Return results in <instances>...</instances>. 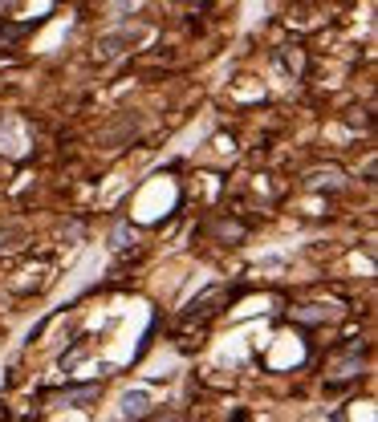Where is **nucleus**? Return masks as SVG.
Listing matches in <instances>:
<instances>
[{"instance_id":"obj_7","label":"nucleus","mask_w":378,"mask_h":422,"mask_svg":"<svg viewBox=\"0 0 378 422\" xmlns=\"http://www.w3.org/2000/svg\"><path fill=\"white\" fill-rule=\"evenodd\" d=\"M134 243V231H131V224H118L114 231H110V248H131Z\"/></svg>"},{"instance_id":"obj_6","label":"nucleus","mask_w":378,"mask_h":422,"mask_svg":"<svg viewBox=\"0 0 378 422\" xmlns=\"http://www.w3.org/2000/svg\"><path fill=\"white\" fill-rule=\"evenodd\" d=\"M293 317H297V321L317 325V321H329V317H333V308H329V305H301V308H293Z\"/></svg>"},{"instance_id":"obj_5","label":"nucleus","mask_w":378,"mask_h":422,"mask_svg":"<svg viewBox=\"0 0 378 422\" xmlns=\"http://www.w3.org/2000/svg\"><path fill=\"white\" fill-rule=\"evenodd\" d=\"M215 301H224V289H208L203 292V296H199V301H191V305H187V317H203V313H215Z\"/></svg>"},{"instance_id":"obj_1","label":"nucleus","mask_w":378,"mask_h":422,"mask_svg":"<svg viewBox=\"0 0 378 422\" xmlns=\"http://www.w3.org/2000/svg\"><path fill=\"white\" fill-rule=\"evenodd\" d=\"M329 373H333V382H354L362 373V345H345L342 354H333Z\"/></svg>"},{"instance_id":"obj_4","label":"nucleus","mask_w":378,"mask_h":422,"mask_svg":"<svg viewBox=\"0 0 378 422\" xmlns=\"http://www.w3.org/2000/svg\"><path fill=\"white\" fill-rule=\"evenodd\" d=\"M98 398V386H82V390H61L53 402H61V406H90Z\"/></svg>"},{"instance_id":"obj_2","label":"nucleus","mask_w":378,"mask_h":422,"mask_svg":"<svg viewBox=\"0 0 378 422\" xmlns=\"http://www.w3.org/2000/svg\"><path fill=\"white\" fill-rule=\"evenodd\" d=\"M118 410H122V418H131V422L147 418L150 414V394L147 390H126V394L118 398Z\"/></svg>"},{"instance_id":"obj_3","label":"nucleus","mask_w":378,"mask_h":422,"mask_svg":"<svg viewBox=\"0 0 378 422\" xmlns=\"http://www.w3.org/2000/svg\"><path fill=\"white\" fill-rule=\"evenodd\" d=\"M143 37H147V29H118V32H110V37H102L98 41V53L102 57H114L118 49L134 45V41H143Z\"/></svg>"},{"instance_id":"obj_8","label":"nucleus","mask_w":378,"mask_h":422,"mask_svg":"<svg viewBox=\"0 0 378 422\" xmlns=\"http://www.w3.org/2000/svg\"><path fill=\"white\" fill-rule=\"evenodd\" d=\"M17 4H20V0H0V13H13Z\"/></svg>"}]
</instances>
